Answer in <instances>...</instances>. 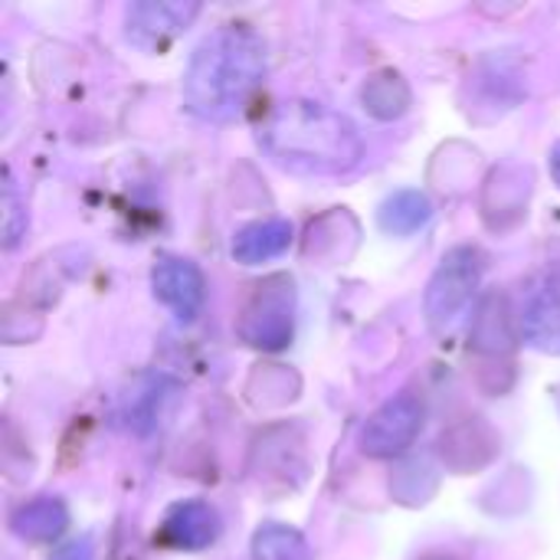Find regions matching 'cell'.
Segmentation results:
<instances>
[{
  "mask_svg": "<svg viewBox=\"0 0 560 560\" xmlns=\"http://www.w3.org/2000/svg\"><path fill=\"white\" fill-rule=\"evenodd\" d=\"M256 141L272 164L292 174H348L364 158L358 125L308 98L272 105L256 128Z\"/></svg>",
  "mask_w": 560,
  "mask_h": 560,
  "instance_id": "cell-1",
  "label": "cell"
},
{
  "mask_svg": "<svg viewBox=\"0 0 560 560\" xmlns=\"http://www.w3.org/2000/svg\"><path fill=\"white\" fill-rule=\"evenodd\" d=\"M266 43L253 26L223 23L190 52L184 72V108L203 121H233L266 75Z\"/></svg>",
  "mask_w": 560,
  "mask_h": 560,
  "instance_id": "cell-2",
  "label": "cell"
},
{
  "mask_svg": "<svg viewBox=\"0 0 560 560\" xmlns=\"http://www.w3.org/2000/svg\"><path fill=\"white\" fill-rule=\"evenodd\" d=\"M482 276H486V256L479 246H453L440 259L423 295V312L433 331L446 335L469 315L482 289Z\"/></svg>",
  "mask_w": 560,
  "mask_h": 560,
  "instance_id": "cell-3",
  "label": "cell"
},
{
  "mask_svg": "<svg viewBox=\"0 0 560 560\" xmlns=\"http://www.w3.org/2000/svg\"><path fill=\"white\" fill-rule=\"evenodd\" d=\"M240 338L259 351H282L295 331V282L289 276H269L253 285L236 322Z\"/></svg>",
  "mask_w": 560,
  "mask_h": 560,
  "instance_id": "cell-4",
  "label": "cell"
},
{
  "mask_svg": "<svg viewBox=\"0 0 560 560\" xmlns=\"http://www.w3.org/2000/svg\"><path fill=\"white\" fill-rule=\"evenodd\" d=\"M423 404L413 394L390 397L361 427V453L371 459H394L407 453L423 430Z\"/></svg>",
  "mask_w": 560,
  "mask_h": 560,
  "instance_id": "cell-5",
  "label": "cell"
},
{
  "mask_svg": "<svg viewBox=\"0 0 560 560\" xmlns=\"http://www.w3.org/2000/svg\"><path fill=\"white\" fill-rule=\"evenodd\" d=\"M518 325L528 348L541 354H560V262L538 269L525 282Z\"/></svg>",
  "mask_w": 560,
  "mask_h": 560,
  "instance_id": "cell-6",
  "label": "cell"
},
{
  "mask_svg": "<svg viewBox=\"0 0 560 560\" xmlns=\"http://www.w3.org/2000/svg\"><path fill=\"white\" fill-rule=\"evenodd\" d=\"M197 13L200 3L190 0H141L125 10V36L141 49H161L184 33Z\"/></svg>",
  "mask_w": 560,
  "mask_h": 560,
  "instance_id": "cell-7",
  "label": "cell"
},
{
  "mask_svg": "<svg viewBox=\"0 0 560 560\" xmlns=\"http://www.w3.org/2000/svg\"><path fill=\"white\" fill-rule=\"evenodd\" d=\"M151 289L154 299L174 312L177 322L190 325L197 322V315L203 312L207 302V279L203 272L180 256H161L151 269Z\"/></svg>",
  "mask_w": 560,
  "mask_h": 560,
  "instance_id": "cell-8",
  "label": "cell"
},
{
  "mask_svg": "<svg viewBox=\"0 0 560 560\" xmlns=\"http://www.w3.org/2000/svg\"><path fill=\"white\" fill-rule=\"evenodd\" d=\"M220 538V515L203 499H184L167 509L161 522V541L177 551H203Z\"/></svg>",
  "mask_w": 560,
  "mask_h": 560,
  "instance_id": "cell-9",
  "label": "cell"
},
{
  "mask_svg": "<svg viewBox=\"0 0 560 560\" xmlns=\"http://www.w3.org/2000/svg\"><path fill=\"white\" fill-rule=\"evenodd\" d=\"M292 233H295L292 223L282 217L256 220V223H246L243 230H236L230 253L243 266H262L269 259H279L292 246Z\"/></svg>",
  "mask_w": 560,
  "mask_h": 560,
  "instance_id": "cell-10",
  "label": "cell"
},
{
  "mask_svg": "<svg viewBox=\"0 0 560 560\" xmlns=\"http://www.w3.org/2000/svg\"><path fill=\"white\" fill-rule=\"evenodd\" d=\"M69 525V512L59 499H33V502H23L13 515H10V528L16 538L23 541H56Z\"/></svg>",
  "mask_w": 560,
  "mask_h": 560,
  "instance_id": "cell-11",
  "label": "cell"
},
{
  "mask_svg": "<svg viewBox=\"0 0 560 560\" xmlns=\"http://www.w3.org/2000/svg\"><path fill=\"white\" fill-rule=\"evenodd\" d=\"M430 217H433V203L420 190H397L377 210L381 230L394 233V236H410V233L423 230L430 223Z\"/></svg>",
  "mask_w": 560,
  "mask_h": 560,
  "instance_id": "cell-12",
  "label": "cell"
},
{
  "mask_svg": "<svg viewBox=\"0 0 560 560\" xmlns=\"http://www.w3.org/2000/svg\"><path fill=\"white\" fill-rule=\"evenodd\" d=\"M361 98H364V108H368L374 118H384V121L400 118V115L410 108V89H407L404 75L394 72V69L374 72V75L364 82Z\"/></svg>",
  "mask_w": 560,
  "mask_h": 560,
  "instance_id": "cell-13",
  "label": "cell"
},
{
  "mask_svg": "<svg viewBox=\"0 0 560 560\" xmlns=\"http://www.w3.org/2000/svg\"><path fill=\"white\" fill-rule=\"evenodd\" d=\"M177 397V387L167 377H151L144 390H138L135 397H128L125 407V420L135 433H151L161 417H164V404Z\"/></svg>",
  "mask_w": 560,
  "mask_h": 560,
  "instance_id": "cell-14",
  "label": "cell"
},
{
  "mask_svg": "<svg viewBox=\"0 0 560 560\" xmlns=\"http://www.w3.org/2000/svg\"><path fill=\"white\" fill-rule=\"evenodd\" d=\"M249 551H253V560H312V548L302 538V532L279 525V522L262 525L253 535Z\"/></svg>",
  "mask_w": 560,
  "mask_h": 560,
  "instance_id": "cell-15",
  "label": "cell"
},
{
  "mask_svg": "<svg viewBox=\"0 0 560 560\" xmlns=\"http://www.w3.org/2000/svg\"><path fill=\"white\" fill-rule=\"evenodd\" d=\"M3 249H13L20 243V236L26 233V210H23V200L16 197V187L7 174V184H3Z\"/></svg>",
  "mask_w": 560,
  "mask_h": 560,
  "instance_id": "cell-16",
  "label": "cell"
},
{
  "mask_svg": "<svg viewBox=\"0 0 560 560\" xmlns=\"http://www.w3.org/2000/svg\"><path fill=\"white\" fill-rule=\"evenodd\" d=\"M49 560H95V545H92V538L85 535V538H75V541L62 545Z\"/></svg>",
  "mask_w": 560,
  "mask_h": 560,
  "instance_id": "cell-17",
  "label": "cell"
},
{
  "mask_svg": "<svg viewBox=\"0 0 560 560\" xmlns=\"http://www.w3.org/2000/svg\"><path fill=\"white\" fill-rule=\"evenodd\" d=\"M551 177H555V184L560 187V141L555 144V151H551Z\"/></svg>",
  "mask_w": 560,
  "mask_h": 560,
  "instance_id": "cell-18",
  "label": "cell"
}]
</instances>
